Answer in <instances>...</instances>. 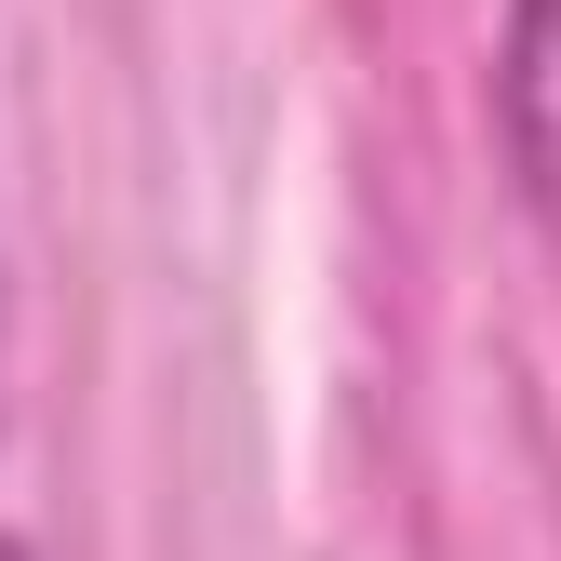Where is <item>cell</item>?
I'll list each match as a JSON object with an SVG mask.
<instances>
[{"instance_id": "7a4b0ae2", "label": "cell", "mask_w": 561, "mask_h": 561, "mask_svg": "<svg viewBox=\"0 0 561 561\" xmlns=\"http://www.w3.org/2000/svg\"><path fill=\"white\" fill-rule=\"evenodd\" d=\"M0 561H27V535H0Z\"/></svg>"}, {"instance_id": "6da1fadb", "label": "cell", "mask_w": 561, "mask_h": 561, "mask_svg": "<svg viewBox=\"0 0 561 561\" xmlns=\"http://www.w3.org/2000/svg\"><path fill=\"white\" fill-rule=\"evenodd\" d=\"M495 121H508V161L522 201L561 228V0H508V54H495Z\"/></svg>"}]
</instances>
